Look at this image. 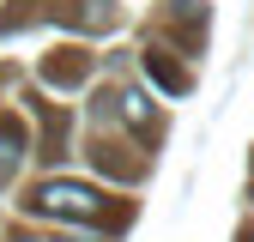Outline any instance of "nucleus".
I'll return each mask as SVG.
<instances>
[{
	"instance_id": "obj_1",
	"label": "nucleus",
	"mask_w": 254,
	"mask_h": 242,
	"mask_svg": "<svg viewBox=\"0 0 254 242\" xmlns=\"http://www.w3.org/2000/svg\"><path fill=\"white\" fill-rule=\"evenodd\" d=\"M30 206L43 212V218H97L103 212V194L91 188V182H43Z\"/></svg>"
},
{
	"instance_id": "obj_2",
	"label": "nucleus",
	"mask_w": 254,
	"mask_h": 242,
	"mask_svg": "<svg viewBox=\"0 0 254 242\" xmlns=\"http://www.w3.org/2000/svg\"><path fill=\"white\" fill-rule=\"evenodd\" d=\"M18 158H24V133L12 127V121H0V176H6Z\"/></svg>"
},
{
	"instance_id": "obj_3",
	"label": "nucleus",
	"mask_w": 254,
	"mask_h": 242,
	"mask_svg": "<svg viewBox=\"0 0 254 242\" xmlns=\"http://www.w3.org/2000/svg\"><path fill=\"white\" fill-rule=\"evenodd\" d=\"M121 115L127 121H145L151 115V97H145V91H121Z\"/></svg>"
}]
</instances>
